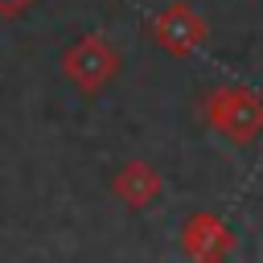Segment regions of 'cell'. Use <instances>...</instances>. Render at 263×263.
Segmentation results:
<instances>
[{
	"instance_id": "cell-2",
	"label": "cell",
	"mask_w": 263,
	"mask_h": 263,
	"mask_svg": "<svg viewBox=\"0 0 263 263\" xmlns=\"http://www.w3.org/2000/svg\"><path fill=\"white\" fill-rule=\"evenodd\" d=\"M214 119L234 140H251L259 132V123H263V99H255L247 90H222L214 99Z\"/></svg>"
},
{
	"instance_id": "cell-1",
	"label": "cell",
	"mask_w": 263,
	"mask_h": 263,
	"mask_svg": "<svg viewBox=\"0 0 263 263\" xmlns=\"http://www.w3.org/2000/svg\"><path fill=\"white\" fill-rule=\"evenodd\" d=\"M115 53H111V45L107 41H99V37H82L70 53H66V74L74 78V82H82L86 90H95V86H103L111 74H115Z\"/></svg>"
},
{
	"instance_id": "cell-3",
	"label": "cell",
	"mask_w": 263,
	"mask_h": 263,
	"mask_svg": "<svg viewBox=\"0 0 263 263\" xmlns=\"http://www.w3.org/2000/svg\"><path fill=\"white\" fill-rule=\"evenodd\" d=\"M185 242H189V255H193L197 263H218V259L226 255V247H230V234H226L214 218H193Z\"/></svg>"
},
{
	"instance_id": "cell-6",
	"label": "cell",
	"mask_w": 263,
	"mask_h": 263,
	"mask_svg": "<svg viewBox=\"0 0 263 263\" xmlns=\"http://www.w3.org/2000/svg\"><path fill=\"white\" fill-rule=\"evenodd\" d=\"M25 4H33V0H0V16H16Z\"/></svg>"
},
{
	"instance_id": "cell-5",
	"label": "cell",
	"mask_w": 263,
	"mask_h": 263,
	"mask_svg": "<svg viewBox=\"0 0 263 263\" xmlns=\"http://www.w3.org/2000/svg\"><path fill=\"white\" fill-rule=\"evenodd\" d=\"M115 189H119L132 205H148V197L156 193V173H152L148 164H127V168L119 173Z\"/></svg>"
},
{
	"instance_id": "cell-4",
	"label": "cell",
	"mask_w": 263,
	"mask_h": 263,
	"mask_svg": "<svg viewBox=\"0 0 263 263\" xmlns=\"http://www.w3.org/2000/svg\"><path fill=\"white\" fill-rule=\"evenodd\" d=\"M156 41L168 45V49H189L193 41H201V21H193L185 4H173L156 21Z\"/></svg>"
}]
</instances>
